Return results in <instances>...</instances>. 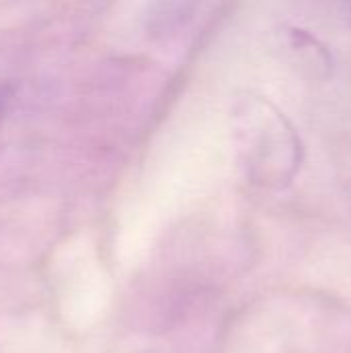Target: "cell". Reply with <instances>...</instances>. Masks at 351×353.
Returning a JSON list of instances; mask_svg holds the SVG:
<instances>
[{
  "instance_id": "cell-3",
  "label": "cell",
  "mask_w": 351,
  "mask_h": 353,
  "mask_svg": "<svg viewBox=\"0 0 351 353\" xmlns=\"http://www.w3.org/2000/svg\"><path fill=\"white\" fill-rule=\"evenodd\" d=\"M348 199H350V209H351V186H350V192H348Z\"/></svg>"
},
{
  "instance_id": "cell-1",
  "label": "cell",
  "mask_w": 351,
  "mask_h": 353,
  "mask_svg": "<svg viewBox=\"0 0 351 353\" xmlns=\"http://www.w3.org/2000/svg\"><path fill=\"white\" fill-rule=\"evenodd\" d=\"M232 141L246 178L261 188L281 190L294 182L304 147L288 116L267 97L244 91L230 110Z\"/></svg>"
},
{
  "instance_id": "cell-2",
  "label": "cell",
  "mask_w": 351,
  "mask_h": 353,
  "mask_svg": "<svg viewBox=\"0 0 351 353\" xmlns=\"http://www.w3.org/2000/svg\"><path fill=\"white\" fill-rule=\"evenodd\" d=\"M12 97H14V89L6 81H0V120L6 116V112L12 103Z\"/></svg>"
}]
</instances>
